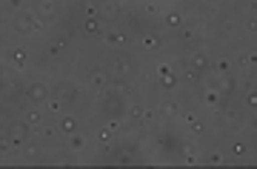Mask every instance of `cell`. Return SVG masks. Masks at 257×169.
I'll return each instance as SVG.
<instances>
[{"label": "cell", "mask_w": 257, "mask_h": 169, "mask_svg": "<svg viewBox=\"0 0 257 169\" xmlns=\"http://www.w3.org/2000/svg\"><path fill=\"white\" fill-rule=\"evenodd\" d=\"M103 66H106L111 80H117V77H132L135 80L140 72V60L132 49H109V57H106Z\"/></svg>", "instance_id": "6da1fadb"}, {"label": "cell", "mask_w": 257, "mask_h": 169, "mask_svg": "<svg viewBox=\"0 0 257 169\" xmlns=\"http://www.w3.org/2000/svg\"><path fill=\"white\" fill-rule=\"evenodd\" d=\"M209 26H211V32H214V38L223 40V43H229L231 38L240 35V15L234 9H220L209 20Z\"/></svg>", "instance_id": "7a4b0ae2"}, {"label": "cell", "mask_w": 257, "mask_h": 169, "mask_svg": "<svg viewBox=\"0 0 257 169\" xmlns=\"http://www.w3.org/2000/svg\"><path fill=\"white\" fill-rule=\"evenodd\" d=\"M135 46L146 57H160L169 49V35H163L160 29H140L135 35Z\"/></svg>", "instance_id": "3957f363"}, {"label": "cell", "mask_w": 257, "mask_h": 169, "mask_svg": "<svg viewBox=\"0 0 257 169\" xmlns=\"http://www.w3.org/2000/svg\"><path fill=\"white\" fill-rule=\"evenodd\" d=\"M172 40H175V46L180 49V52H186V49H194V46H200V43H206V32H203V23H200V20H192V18H189V23H186L180 32H175V35H172Z\"/></svg>", "instance_id": "277c9868"}, {"label": "cell", "mask_w": 257, "mask_h": 169, "mask_svg": "<svg viewBox=\"0 0 257 169\" xmlns=\"http://www.w3.org/2000/svg\"><path fill=\"white\" fill-rule=\"evenodd\" d=\"M251 141H254V138H251V135H243V129L240 132H229V135H226V143H229V158H231V163H243V160H246V163H251Z\"/></svg>", "instance_id": "5b68a950"}, {"label": "cell", "mask_w": 257, "mask_h": 169, "mask_svg": "<svg viewBox=\"0 0 257 169\" xmlns=\"http://www.w3.org/2000/svg\"><path fill=\"white\" fill-rule=\"evenodd\" d=\"M40 26H43V20L37 18V12L32 9V6H26L23 12H18V15H12V18H9V29L18 35V38H29V35H35Z\"/></svg>", "instance_id": "8992f818"}, {"label": "cell", "mask_w": 257, "mask_h": 169, "mask_svg": "<svg viewBox=\"0 0 257 169\" xmlns=\"http://www.w3.org/2000/svg\"><path fill=\"white\" fill-rule=\"evenodd\" d=\"M32 135H35V129H32L23 118H6V123H3V138H6L15 149H23V143H26Z\"/></svg>", "instance_id": "52a82bcc"}, {"label": "cell", "mask_w": 257, "mask_h": 169, "mask_svg": "<svg viewBox=\"0 0 257 169\" xmlns=\"http://www.w3.org/2000/svg\"><path fill=\"white\" fill-rule=\"evenodd\" d=\"M186 23H189V15H186L180 6H166V9L160 12V18H157V29H160L163 35H175V32H180Z\"/></svg>", "instance_id": "ba28073f"}, {"label": "cell", "mask_w": 257, "mask_h": 169, "mask_svg": "<svg viewBox=\"0 0 257 169\" xmlns=\"http://www.w3.org/2000/svg\"><path fill=\"white\" fill-rule=\"evenodd\" d=\"M3 69H6V72H15V75L26 72L29 69V46L26 43H12V46H6Z\"/></svg>", "instance_id": "9c48e42d"}, {"label": "cell", "mask_w": 257, "mask_h": 169, "mask_svg": "<svg viewBox=\"0 0 257 169\" xmlns=\"http://www.w3.org/2000/svg\"><path fill=\"white\" fill-rule=\"evenodd\" d=\"M100 43H103L106 49H128V46H135V35H132L126 26L111 23V26H106Z\"/></svg>", "instance_id": "30bf717a"}, {"label": "cell", "mask_w": 257, "mask_h": 169, "mask_svg": "<svg viewBox=\"0 0 257 169\" xmlns=\"http://www.w3.org/2000/svg\"><path fill=\"white\" fill-rule=\"evenodd\" d=\"M23 98H26V104H32V106H46L49 98H52V83L43 80V77H32V80H26Z\"/></svg>", "instance_id": "8fae6325"}, {"label": "cell", "mask_w": 257, "mask_h": 169, "mask_svg": "<svg viewBox=\"0 0 257 169\" xmlns=\"http://www.w3.org/2000/svg\"><path fill=\"white\" fill-rule=\"evenodd\" d=\"M157 112H160V121H163V123L180 121V115H183V101H180V95L166 92L163 98L157 101Z\"/></svg>", "instance_id": "7c38bea8"}, {"label": "cell", "mask_w": 257, "mask_h": 169, "mask_svg": "<svg viewBox=\"0 0 257 169\" xmlns=\"http://www.w3.org/2000/svg\"><path fill=\"white\" fill-rule=\"evenodd\" d=\"M180 60H183L186 66L197 69V72H209L211 69V52H209L206 43H200V46H194V49H186L183 55H180Z\"/></svg>", "instance_id": "4fadbf2b"}, {"label": "cell", "mask_w": 257, "mask_h": 169, "mask_svg": "<svg viewBox=\"0 0 257 169\" xmlns=\"http://www.w3.org/2000/svg\"><path fill=\"white\" fill-rule=\"evenodd\" d=\"M109 83H111V77H109V72H106V66H92V69L86 72V80H83V86H86L94 98L106 92Z\"/></svg>", "instance_id": "5bb4252c"}, {"label": "cell", "mask_w": 257, "mask_h": 169, "mask_svg": "<svg viewBox=\"0 0 257 169\" xmlns=\"http://www.w3.org/2000/svg\"><path fill=\"white\" fill-rule=\"evenodd\" d=\"M46 143L40 141L37 135H32L26 143H23V149H20V160L23 163H46Z\"/></svg>", "instance_id": "9a60e30c"}, {"label": "cell", "mask_w": 257, "mask_h": 169, "mask_svg": "<svg viewBox=\"0 0 257 169\" xmlns=\"http://www.w3.org/2000/svg\"><path fill=\"white\" fill-rule=\"evenodd\" d=\"M92 138H94V146H97V155H100V158H103V155L111 158V152H114V146H117V135H114V132L100 121V126L94 129Z\"/></svg>", "instance_id": "2e32d148"}, {"label": "cell", "mask_w": 257, "mask_h": 169, "mask_svg": "<svg viewBox=\"0 0 257 169\" xmlns=\"http://www.w3.org/2000/svg\"><path fill=\"white\" fill-rule=\"evenodd\" d=\"M32 9L43 23H57L60 12H63V0H32Z\"/></svg>", "instance_id": "e0dca14e"}, {"label": "cell", "mask_w": 257, "mask_h": 169, "mask_svg": "<svg viewBox=\"0 0 257 169\" xmlns=\"http://www.w3.org/2000/svg\"><path fill=\"white\" fill-rule=\"evenodd\" d=\"M106 26H109V23H103L100 18H80L77 20V32H80L83 40H100Z\"/></svg>", "instance_id": "ac0fdd59"}, {"label": "cell", "mask_w": 257, "mask_h": 169, "mask_svg": "<svg viewBox=\"0 0 257 169\" xmlns=\"http://www.w3.org/2000/svg\"><path fill=\"white\" fill-rule=\"evenodd\" d=\"M175 155H177L180 163H189V166L200 163V149H197V143H194L192 138H180V141L175 143Z\"/></svg>", "instance_id": "d6986e66"}, {"label": "cell", "mask_w": 257, "mask_h": 169, "mask_svg": "<svg viewBox=\"0 0 257 169\" xmlns=\"http://www.w3.org/2000/svg\"><path fill=\"white\" fill-rule=\"evenodd\" d=\"M200 163H206V166H223V163H231V158H229V152H226V146L209 143V146L200 152Z\"/></svg>", "instance_id": "ffe728a7"}, {"label": "cell", "mask_w": 257, "mask_h": 169, "mask_svg": "<svg viewBox=\"0 0 257 169\" xmlns=\"http://www.w3.org/2000/svg\"><path fill=\"white\" fill-rule=\"evenodd\" d=\"M20 118H23V121H26L35 132L40 129L46 121H52V118H49V112H46V106H32V104L23 106V115H20Z\"/></svg>", "instance_id": "44dd1931"}, {"label": "cell", "mask_w": 257, "mask_h": 169, "mask_svg": "<svg viewBox=\"0 0 257 169\" xmlns=\"http://www.w3.org/2000/svg\"><path fill=\"white\" fill-rule=\"evenodd\" d=\"M55 121H57V126H60V132H63V138H66V135H74V132L83 129L80 112H74V109H69V112H63V115H57Z\"/></svg>", "instance_id": "7402d4cb"}, {"label": "cell", "mask_w": 257, "mask_h": 169, "mask_svg": "<svg viewBox=\"0 0 257 169\" xmlns=\"http://www.w3.org/2000/svg\"><path fill=\"white\" fill-rule=\"evenodd\" d=\"M63 141H66V149L72 152V155H77V158H83V155L89 152V135L83 129L74 132V135H66Z\"/></svg>", "instance_id": "603a6c76"}, {"label": "cell", "mask_w": 257, "mask_h": 169, "mask_svg": "<svg viewBox=\"0 0 257 169\" xmlns=\"http://www.w3.org/2000/svg\"><path fill=\"white\" fill-rule=\"evenodd\" d=\"M226 98H223L220 89H209V86H200V109L203 112H214L217 106L223 104Z\"/></svg>", "instance_id": "cb8c5ba5"}, {"label": "cell", "mask_w": 257, "mask_h": 169, "mask_svg": "<svg viewBox=\"0 0 257 169\" xmlns=\"http://www.w3.org/2000/svg\"><path fill=\"white\" fill-rule=\"evenodd\" d=\"M35 135H37V138H40L43 143H46V146H55V143L60 141V138H63V132H60V126H57L55 118L43 123V126H40V129L35 132Z\"/></svg>", "instance_id": "d4e9b609"}, {"label": "cell", "mask_w": 257, "mask_h": 169, "mask_svg": "<svg viewBox=\"0 0 257 169\" xmlns=\"http://www.w3.org/2000/svg\"><path fill=\"white\" fill-rule=\"evenodd\" d=\"M143 112H146V101H140V98H128L126 123H132V126H143Z\"/></svg>", "instance_id": "484cf974"}, {"label": "cell", "mask_w": 257, "mask_h": 169, "mask_svg": "<svg viewBox=\"0 0 257 169\" xmlns=\"http://www.w3.org/2000/svg\"><path fill=\"white\" fill-rule=\"evenodd\" d=\"M100 20L103 23H120L123 20V6H117L114 0H100Z\"/></svg>", "instance_id": "4316f807"}, {"label": "cell", "mask_w": 257, "mask_h": 169, "mask_svg": "<svg viewBox=\"0 0 257 169\" xmlns=\"http://www.w3.org/2000/svg\"><path fill=\"white\" fill-rule=\"evenodd\" d=\"M109 92L120 95V98H138V86H135V80L132 77H117V80H111L109 83Z\"/></svg>", "instance_id": "83f0119b"}, {"label": "cell", "mask_w": 257, "mask_h": 169, "mask_svg": "<svg viewBox=\"0 0 257 169\" xmlns=\"http://www.w3.org/2000/svg\"><path fill=\"white\" fill-rule=\"evenodd\" d=\"M211 69L217 72V75H234L237 72V66H234V57L229 52H220V55L211 57Z\"/></svg>", "instance_id": "f1b7e54d"}, {"label": "cell", "mask_w": 257, "mask_h": 169, "mask_svg": "<svg viewBox=\"0 0 257 169\" xmlns=\"http://www.w3.org/2000/svg\"><path fill=\"white\" fill-rule=\"evenodd\" d=\"M163 9H166L163 0H143V18H149V20H157Z\"/></svg>", "instance_id": "f546056e"}, {"label": "cell", "mask_w": 257, "mask_h": 169, "mask_svg": "<svg viewBox=\"0 0 257 169\" xmlns=\"http://www.w3.org/2000/svg\"><path fill=\"white\" fill-rule=\"evenodd\" d=\"M80 18H100V0H80Z\"/></svg>", "instance_id": "4dcf8cb0"}, {"label": "cell", "mask_w": 257, "mask_h": 169, "mask_svg": "<svg viewBox=\"0 0 257 169\" xmlns=\"http://www.w3.org/2000/svg\"><path fill=\"white\" fill-rule=\"evenodd\" d=\"M26 6H32V0H3V9H6V18H12V15H18V12H23Z\"/></svg>", "instance_id": "1f68e13d"}, {"label": "cell", "mask_w": 257, "mask_h": 169, "mask_svg": "<svg viewBox=\"0 0 257 169\" xmlns=\"http://www.w3.org/2000/svg\"><path fill=\"white\" fill-rule=\"evenodd\" d=\"M155 123H160V112H157V104H152V106L146 104V112H143V129H152Z\"/></svg>", "instance_id": "d6a6232c"}, {"label": "cell", "mask_w": 257, "mask_h": 169, "mask_svg": "<svg viewBox=\"0 0 257 169\" xmlns=\"http://www.w3.org/2000/svg\"><path fill=\"white\" fill-rule=\"evenodd\" d=\"M114 3H117V6H123V9H126L128 3H132V0H114Z\"/></svg>", "instance_id": "836d02e7"}]
</instances>
